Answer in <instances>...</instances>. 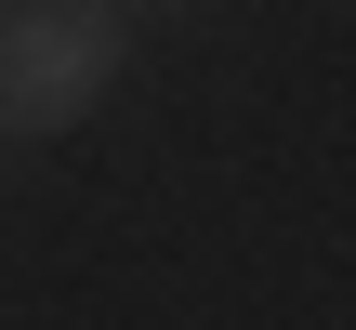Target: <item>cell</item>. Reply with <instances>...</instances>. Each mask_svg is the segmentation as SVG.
<instances>
[{"label": "cell", "instance_id": "1", "mask_svg": "<svg viewBox=\"0 0 356 330\" xmlns=\"http://www.w3.org/2000/svg\"><path fill=\"white\" fill-rule=\"evenodd\" d=\"M119 79V0H0V132H79Z\"/></svg>", "mask_w": 356, "mask_h": 330}, {"label": "cell", "instance_id": "2", "mask_svg": "<svg viewBox=\"0 0 356 330\" xmlns=\"http://www.w3.org/2000/svg\"><path fill=\"white\" fill-rule=\"evenodd\" d=\"M0 146H13V132H0ZM0 172H13V159H0Z\"/></svg>", "mask_w": 356, "mask_h": 330}]
</instances>
